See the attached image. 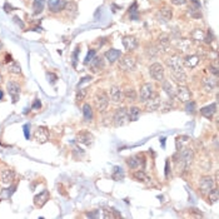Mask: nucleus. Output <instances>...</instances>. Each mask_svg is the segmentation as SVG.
I'll return each mask as SVG.
<instances>
[{
    "label": "nucleus",
    "instance_id": "f257e3e1",
    "mask_svg": "<svg viewBox=\"0 0 219 219\" xmlns=\"http://www.w3.org/2000/svg\"><path fill=\"white\" fill-rule=\"evenodd\" d=\"M193 157H194V154H193V150L190 148H184V149H182V151L178 150V153L174 155V159H175L174 162L177 164L179 173L185 172V170L190 167V164L193 162Z\"/></svg>",
    "mask_w": 219,
    "mask_h": 219
},
{
    "label": "nucleus",
    "instance_id": "f03ea898",
    "mask_svg": "<svg viewBox=\"0 0 219 219\" xmlns=\"http://www.w3.org/2000/svg\"><path fill=\"white\" fill-rule=\"evenodd\" d=\"M94 104H95L96 110H98L99 113L105 112L108 105H109V96L107 95V93L105 92H99L98 94H96L95 98H94Z\"/></svg>",
    "mask_w": 219,
    "mask_h": 219
},
{
    "label": "nucleus",
    "instance_id": "7ed1b4c3",
    "mask_svg": "<svg viewBox=\"0 0 219 219\" xmlns=\"http://www.w3.org/2000/svg\"><path fill=\"white\" fill-rule=\"evenodd\" d=\"M167 65L170 71H183V60L178 54H173L167 59Z\"/></svg>",
    "mask_w": 219,
    "mask_h": 219
},
{
    "label": "nucleus",
    "instance_id": "20e7f679",
    "mask_svg": "<svg viewBox=\"0 0 219 219\" xmlns=\"http://www.w3.org/2000/svg\"><path fill=\"white\" fill-rule=\"evenodd\" d=\"M149 74L150 76L154 79L157 82H162L164 79V74H165V71H164V68L163 65L159 64V63H154L150 65L149 68Z\"/></svg>",
    "mask_w": 219,
    "mask_h": 219
},
{
    "label": "nucleus",
    "instance_id": "39448f33",
    "mask_svg": "<svg viewBox=\"0 0 219 219\" xmlns=\"http://www.w3.org/2000/svg\"><path fill=\"white\" fill-rule=\"evenodd\" d=\"M137 66V63H135V59L130 57V55H125L120 59L119 62V68L124 71H133L135 69Z\"/></svg>",
    "mask_w": 219,
    "mask_h": 219
},
{
    "label": "nucleus",
    "instance_id": "423d86ee",
    "mask_svg": "<svg viewBox=\"0 0 219 219\" xmlns=\"http://www.w3.org/2000/svg\"><path fill=\"white\" fill-rule=\"evenodd\" d=\"M213 188H214V180L210 175H204L199 179V189L203 194H207Z\"/></svg>",
    "mask_w": 219,
    "mask_h": 219
},
{
    "label": "nucleus",
    "instance_id": "0eeeda50",
    "mask_svg": "<svg viewBox=\"0 0 219 219\" xmlns=\"http://www.w3.org/2000/svg\"><path fill=\"white\" fill-rule=\"evenodd\" d=\"M128 119V113H126V109L125 108H118L117 110L114 113V117H113V121H114V125L115 126H121L125 124V121Z\"/></svg>",
    "mask_w": 219,
    "mask_h": 219
},
{
    "label": "nucleus",
    "instance_id": "6e6552de",
    "mask_svg": "<svg viewBox=\"0 0 219 219\" xmlns=\"http://www.w3.org/2000/svg\"><path fill=\"white\" fill-rule=\"evenodd\" d=\"M175 95H177V98L180 101H183V103H187L188 100H190V98H192L190 90L188 89L185 85H178V87L175 88Z\"/></svg>",
    "mask_w": 219,
    "mask_h": 219
},
{
    "label": "nucleus",
    "instance_id": "1a4fd4ad",
    "mask_svg": "<svg viewBox=\"0 0 219 219\" xmlns=\"http://www.w3.org/2000/svg\"><path fill=\"white\" fill-rule=\"evenodd\" d=\"M144 103H145V109H147V112H154V110H158V109H159L162 99L158 94H154Z\"/></svg>",
    "mask_w": 219,
    "mask_h": 219
},
{
    "label": "nucleus",
    "instance_id": "9d476101",
    "mask_svg": "<svg viewBox=\"0 0 219 219\" xmlns=\"http://www.w3.org/2000/svg\"><path fill=\"white\" fill-rule=\"evenodd\" d=\"M7 89H8V93L10 94L11 99H13V103H15L19 100V95H20V87L19 84L15 83V82H9L7 84Z\"/></svg>",
    "mask_w": 219,
    "mask_h": 219
},
{
    "label": "nucleus",
    "instance_id": "9b49d317",
    "mask_svg": "<svg viewBox=\"0 0 219 219\" xmlns=\"http://www.w3.org/2000/svg\"><path fill=\"white\" fill-rule=\"evenodd\" d=\"M126 164H128V167L132 168V169H138V168H140V167L144 168L145 159H144L142 155H133L130 158H128Z\"/></svg>",
    "mask_w": 219,
    "mask_h": 219
},
{
    "label": "nucleus",
    "instance_id": "f8f14e48",
    "mask_svg": "<svg viewBox=\"0 0 219 219\" xmlns=\"http://www.w3.org/2000/svg\"><path fill=\"white\" fill-rule=\"evenodd\" d=\"M93 139H94L93 135L90 134L89 132H87V130H83L80 133H78V135H76V142L78 143H82L84 145H87V147L92 145Z\"/></svg>",
    "mask_w": 219,
    "mask_h": 219
},
{
    "label": "nucleus",
    "instance_id": "ddd939ff",
    "mask_svg": "<svg viewBox=\"0 0 219 219\" xmlns=\"http://www.w3.org/2000/svg\"><path fill=\"white\" fill-rule=\"evenodd\" d=\"M153 95V85L150 83H144L140 87V101H147Z\"/></svg>",
    "mask_w": 219,
    "mask_h": 219
},
{
    "label": "nucleus",
    "instance_id": "4468645a",
    "mask_svg": "<svg viewBox=\"0 0 219 219\" xmlns=\"http://www.w3.org/2000/svg\"><path fill=\"white\" fill-rule=\"evenodd\" d=\"M49 138V132L44 126H39L34 133V139L38 143H45Z\"/></svg>",
    "mask_w": 219,
    "mask_h": 219
},
{
    "label": "nucleus",
    "instance_id": "2eb2a0df",
    "mask_svg": "<svg viewBox=\"0 0 219 219\" xmlns=\"http://www.w3.org/2000/svg\"><path fill=\"white\" fill-rule=\"evenodd\" d=\"M49 198H50V193H49V190L45 189L34 197V204L36 207H43L48 200H49Z\"/></svg>",
    "mask_w": 219,
    "mask_h": 219
},
{
    "label": "nucleus",
    "instance_id": "dca6fc26",
    "mask_svg": "<svg viewBox=\"0 0 219 219\" xmlns=\"http://www.w3.org/2000/svg\"><path fill=\"white\" fill-rule=\"evenodd\" d=\"M123 45H124V48L128 51H132V50H134L135 48L138 46V40H137V38L130 36V35L124 36V38H123Z\"/></svg>",
    "mask_w": 219,
    "mask_h": 219
},
{
    "label": "nucleus",
    "instance_id": "f3484780",
    "mask_svg": "<svg viewBox=\"0 0 219 219\" xmlns=\"http://www.w3.org/2000/svg\"><path fill=\"white\" fill-rule=\"evenodd\" d=\"M158 50H162V51H167L168 48L170 45V38L168 34H160L159 35V39H158Z\"/></svg>",
    "mask_w": 219,
    "mask_h": 219
},
{
    "label": "nucleus",
    "instance_id": "a211bd4d",
    "mask_svg": "<svg viewBox=\"0 0 219 219\" xmlns=\"http://www.w3.org/2000/svg\"><path fill=\"white\" fill-rule=\"evenodd\" d=\"M215 112H217V103H212L210 105H207L200 109V114L203 117H205L207 119H212L213 115L215 114Z\"/></svg>",
    "mask_w": 219,
    "mask_h": 219
},
{
    "label": "nucleus",
    "instance_id": "6ab92c4d",
    "mask_svg": "<svg viewBox=\"0 0 219 219\" xmlns=\"http://www.w3.org/2000/svg\"><path fill=\"white\" fill-rule=\"evenodd\" d=\"M104 57L107 58V60H108L109 63L113 64V63L117 62L119 58H121V51L118 50V49H110V50H107L105 51Z\"/></svg>",
    "mask_w": 219,
    "mask_h": 219
},
{
    "label": "nucleus",
    "instance_id": "aec40b11",
    "mask_svg": "<svg viewBox=\"0 0 219 219\" xmlns=\"http://www.w3.org/2000/svg\"><path fill=\"white\" fill-rule=\"evenodd\" d=\"M0 178H1V183L3 184H11L13 183V180L15 178V174L13 170L10 169H5L1 172V174H0Z\"/></svg>",
    "mask_w": 219,
    "mask_h": 219
},
{
    "label": "nucleus",
    "instance_id": "412c9836",
    "mask_svg": "<svg viewBox=\"0 0 219 219\" xmlns=\"http://www.w3.org/2000/svg\"><path fill=\"white\" fill-rule=\"evenodd\" d=\"M49 3V9L53 13H58V11L63 10L65 8V1L64 0H48Z\"/></svg>",
    "mask_w": 219,
    "mask_h": 219
},
{
    "label": "nucleus",
    "instance_id": "4be33fe9",
    "mask_svg": "<svg viewBox=\"0 0 219 219\" xmlns=\"http://www.w3.org/2000/svg\"><path fill=\"white\" fill-rule=\"evenodd\" d=\"M162 88L163 90L167 93L168 96H170V98H174L175 96V88L174 85L172 84V82L170 80H165V79H163L162 80Z\"/></svg>",
    "mask_w": 219,
    "mask_h": 219
},
{
    "label": "nucleus",
    "instance_id": "5701e85b",
    "mask_svg": "<svg viewBox=\"0 0 219 219\" xmlns=\"http://www.w3.org/2000/svg\"><path fill=\"white\" fill-rule=\"evenodd\" d=\"M110 99L113 103H120L123 100V92L120 90L119 87H112L110 88Z\"/></svg>",
    "mask_w": 219,
    "mask_h": 219
},
{
    "label": "nucleus",
    "instance_id": "b1692460",
    "mask_svg": "<svg viewBox=\"0 0 219 219\" xmlns=\"http://www.w3.org/2000/svg\"><path fill=\"white\" fill-rule=\"evenodd\" d=\"M202 84H203V88H204V90L205 92H213L215 88H217V80L215 79H213V78H204L203 79V82H202Z\"/></svg>",
    "mask_w": 219,
    "mask_h": 219
},
{
    "label": "nucleus",
    "instance_id": "393cba45",
    "mask_svg": "<svg viewBox=\"0 0 219 219\" xmlns=\"http://www.w3.org/2000/svg\"><path fill=\"white\" fill-rule=\"evenodd\" d=\"M126 113H128V119L130 121H137L140 117V109L138 107H132L129 109H126Z\"/></svg>",
    "mask_w": 219,
    "mask_h": 219
},
{
    "label": "nucleus",
    "instance_id": "a878e982",
    "mask_svg": "<svg viewBox=\"0 0 219 219\" xmlns=\"http://www.w3.org/2000/svg\"><path fill=\"white\" fill-rule=\"evenodd\" d=\"M183 63L185 66H188V68H195L199 63V57L198 55H188L183 60Z\"/></svg>",
    "mask_w": 219,
    "mask_h": 219
},
{
    "label": "nucleus",
    "instance_id": "bb28decb",
    "mask_svg": "<svg viewBox=\"0 0 219 219\" xmlns=\"http://www.w3.org/2000/svg\"><path fill=\"white\" fill-rule=\"evenodd\" d=\"M123 98L125 99V100H128V101H135L137 100V92L133 88H128V89H125L124 90V93H123Z\"/></svg>",
    "mask_w": 219,
    "mask_h": 219
},
{
    "label": "nucleus",
    "instance_id": "cd10ccee",
    "mask_svg": "<svg viewBox=\"0 0 219 219\" xmlns=\"http://www.w3.org/2000/svg\"><path fill=\"white\" fill-rule=\"evenodd\" d=\"M83 117L85 121H92L93 119V108L90 107V104H84L83 105Z\"/></svg>",
    "mask_w": 219,
    "mask_h": 219
},
{
    "label": "nucleus",
    "instance_id": "c85d7f7f",
    "mask_svg": "<svg viewBox=\"0 0 219 219\" xmlns=\"http://www.w3.org/2000/svg\"><path fill=\"white\" fill-rule=\"evenodd\" d=\"M133 177H134V179L135 180H138V182H143V183H147V182H149L150 180V178L147 175V173L144 172L143 169H140V170H137V172L133 174Z\"/></svg>",
    "mask_w": 219,
    "mask_h": 219
},
{
    "label": "nucleus",
    "instance_id": "c756f323",
    "mask_svg": "<svg viewBox=\"0 0 219 219\" xmlns=\"http://www.w3.org/2000/svg\"><path fill=\"white\" fill-rule=\"evenodd\" d=\"M172 76H173V79L177 83H185L187 82V79H188V76H187V74L184 73V70L183 71H172Z\"/></svg>",
    "mask_w": 219,
    "mask_h": 219
},
{
    "label": "nucleus",
    "instance_id": "7c9ffc66",
    "mask_svg": "<svg viewBox=\"0 0 219 219\" xmlns=\"http://www.w3.org/2000/svg\"><path fill=\"white\" fill-rule=\"evenodd\" d=\"M44 4H45V0H34V3H33L34 14H40L43 9H44Z\"/></svg>",
    "mask_w": 219,
    "mask_h": 219
},
{
    "label": "nucleus",
    "instance_id": "2f4dec72",
    "mask_svg": "<svg viewBox=\"0 0 219 219\" xmlns=\"http://www.w3.org/2000/svg\"><path fill=\"white\" fill-rule=\"evenodd\" d=\"M189 46H190V41L187 40V39H179L178 43H177V48L182 53L187 51L188 49H189Z\"/></svg>",
    "mask_w": 219,
    "mask_h": 219
},
{
    "label": "nucleus",
    "instance_id": "473e14b6",
    "mask_svg": "<svg viewBox=\"0 0 219 219\" xmlns=\"http://www.w3.org/2000/svg\"><path fill=\"white\" fill-rule=\"evenodd\" d=\"M8 71L11 73V74L19 75V74H21V68H20V65L18 64L16 62H11L10 65L8 66Z\"/></svg>",
    "mask_w": 219,
    "mask_h": 219
},
{
    "label": "nucleus",
    "instance_id": "72a5a7b5",
    "mask_svg": "<svg viewBox=\"0 0 219 219\" xmlns=\"http://www.w3.org/2000/svg\"><path fill=\"white\" fill-rule=\"evenodd\" d=\"M112 178L114 180H123L124 179V172H123V169H121L120 167H115L114 168V172L112 174Z\"/></svg>",
    "mask_w": 219,
    "mask_h": 219
},
{
    "label": "nucleus",
    "instance_id": "f704fd0d",
    "mask_svg": "<svg viewBox=\"0 0 219 219\" xmlns=\"http://www.w3.org/2000/svg\"><path fill=\"white\" fill-rule=\"evenodd\" d=\"M160 15L164 20H170L172 19V10H170L169 7L164 5L163 8H160Z\"/></svg>",
    "mask_w": 219,
    "mask_h": 219
},
{
    "label": "nucleus",
    "instance_id": "c9c22d12",
    "mask_svg": "<svg viewBox=\"0 0 219 219\" xmlns=\"http://www.w3.org/2000/svg\"><path fill=\"white\" fill-rule=\"evenodd\" d=\"M219 198V193H218V189L217 188H213L212 190L208 192V200L210 203H215Z\"/></svg>",
    "mask_w": 219,
    "mask_h": 219
},
{
    "label": "nucleus",
    "instance_id": "e433bc0d",
    "mask_svg": "<svg viewBox=\"0 0 219 219\" xmlns=\"http://www.w3.org/2000/svg\"><path fill=\"white\" fill-rule=\"evenodd\" d=\"M204 32L202 29H195L193 32V34H192V36H193V39L194 40H198V41H202V40H204Z\"/></svg>",
    "mask_w": 219,
    "mask_h": 219
},
{
    "label": "nucleus",
    "instance_id": "4c0bfd02",
    "mask_svg": "<svg viewBox=\"0 0 219 219\" xmlns=\"http://www.w3.org/2000/svg\"><path fill=\"white\" fill-rule=\"evenodd\" d=\"M129 14H130V19L133 20H138V10H137V3H133V5L129 8Z\"/></svg>",
    "mask_w": 219,
    "mask_h": 219
},
{
    "label": "nucleus",
    "instance_id": "58836bf2",
    "mask_svg": "<svg viewBox=\"0 0 219 219\" xmlns=\"http://www.w3.org/2000/svg\"><path fill=\"white\" fill-rule=\"evenodd\" d=\"M94 58H95V50H93V49H92V50H89V51H88L87 58H85V64L92 63Z\"/></svg>",
    "mask_w": 219,
    "mask_h": 219
},
{
    "label": "nucleus",
    "instance_id": "ea45409f",
    "mask_svg": "<svg viewBox=\"0 0 219 219\" xmlns=\"http://www.w3.org/2000/svg\"><path fill=\"white\" fill-rule=\"evenodd\" d=\"M185 109H187L188 113H193L194 110H195V103L192 101V100H188L187 105H185Z\"/></svg>",
    "mask_w": 219,
    "mask_h": 219
},
{
    "label": "nucleus",
    "instance_id": "a19ab883",
    "mask_svg": "<svg viewBox=\"0 0 219 219\" xmlns=\"http://www.w3.org/2000/svg\"><path fill=\"white\" fill-rule=\"evenodd\" d=\"M188 140H189V137H184V135H183V137H178V138H177V142H175V144H177V147L180 144L179 150L182 149V143H185V142H188Z\"/></svg>",
    "mask_w": 219,
    "mask_h": 219
},
{
    "label": "nucleus",
    "instance_id": "79ce46f5",
    "mask_svg": "<svg viewBox=\"0 0 219 219\" xmlns=\"http://www.w3.org/2000/svg\"><path fill=\"white\" fill-rule=\"evenodd\" d=\"M213 39H214V36H213V33H212V30L209 29V32L207 33V35H204V40L208 43V44H210V43L213 41Z\"/></svg>",
    "mask_w": 219,
    "mask_h": 219
},
{
    "label": "nucleus",
    "instance_id": "37998d69",
    "mask_svg": "<svg viewBox=\"0 0 219 219\" xmlns=\"http://www.w3.org/2000/svg\"><path fill=\"white\" fill-rule=\"evenodd\" d=\"M79 46H76L75 48V50H74V53H73V65H76V62H78V54H79Z\"/></svg>",
    "mask_w": 219,
    "mask_h": 219
},
{
    "label": "nucleus",
    "instance_id": "c03bdc74",
    "mask_svg": "<svg viewBox=\"0 0 219 219\" xmlns=\"http://www.w3.org/2000/svg\"><path fill=\"white\" fill-rule=\"evenodd\" d=\"M85 93H87V90L85 89H82L78 92V95H76V100H82L84 96H85Z\"/></svg>",
    "mask_w": 219,
    "mask_h": 219
},
{
    "label": "nucleus",
    "instance_id": "a18cd8bd",
    "mask_svg": "<svg viewBox=\"0 0 219 219\" xmlns=\"http://www.w3.org/2000/svg\"><path fill=\"white\" fill-rule=\"evenodd\" d=\"M29 128H30V125L29 124H25L23 126V129H24V135H25V138L26 139H29L30 138V134H29Z\"/></svg>",
    "mask_w": 219,
    "mask_h": 219
},
{
    "label": "nucleus",
    "instance_id": "49530a36",
    "mask_svg": "<svg viewBox=\"0 0 219 219\" xmlns=\"http://www.w3.org/2000/svg\"><path fill=\"white\" fill-rule=\"evenodd\" d=\"M188 0H172V4L174 5H184Z\"/></svg>",
    "mask_w": 219,
    "mask_h": 219
},
{
    "label": "nucleus",
    "instance_id": "de8ad7c7",
    "mask_svg": "<svg viewBox=\"0 0 219 219\" xmlns=\"http://www.w3.org/2000/svg\"><path fill=\"white\" fill-rule=\"evenodd\" d=\"M209 71L212 73L213 75H218V68H217V66H214V65H210Z\"/></svg>",
    "mask_w": 219,
    "mask_h": 219
},
{
    "label": "nucleus",
    "instance_id": "09e8293b",
    "mask_svg": "<svg viewBox=\"0 0 219 219\" xmlns=\"http://www.w3.org/2000/svg\"><path fill=\"white\" fill-rule=\"evenodd\" d=\"M40 107H41V103H40V100L39 99H35V101H34V104H33V109H40Z\"/></svg>",
    "mask_w": 219,
    "mask_h": 219
},
{
    "label": "nucleus",
    "instance_id": "8fccbe9b",
    "mask_svg": "<svg viewBox=\"0 0 219 219\" xmlns=\"http://www.w3.org/2000/svg\"><path fill=\"white\" fill-rule=\"evenodd\" d=\"M4 9H5V11H7V13H9V11H11V5H9V3H5V5H4Z\"/></svg>",
    "mask_w": 219,
    "mask_h": 219
},
{
    "label": "nucleus",
    "instance_id": "3c124183",
    "mask_svg": "<svg viewBox=\"0 0 219 219\" xmlns=\"http://www.w3.org/2000/svg\"><path fill=\"white\" fill-rule=\"evenodd\" d=\"M14 20H15L18 24H19V25H20V28H24V23L21 21V19H19V18H18V16H15V18H14Z\"/></svg>",
    "mask_w": 219,
    "mask_h": 219
},
{
    "label": "nucleus",
    "instance_id": "603ef678",
    "mask_svg": "<svg viewBox=\"0 0 219 219\" xmlns=\"http://www.w3.org/2000/svg\"><path fill=\"white\" fill-rule=\"evenodd\" d=\"M165 177L167 178L169 177V162H167V164H165Z\"/></svg>",
    "mask_w": 219,
    "mask_h": 219
},
{
    "label": "nucleus",
    "instance_id": "864d4df0",
    "mask_svg": "<svg viewBox=\"0 0 219 219\" xmlns=\"http://www.w3.org/2000/svg\"><path fill=\"white\" fill-rule=\"evenodd\" d=\"M5 62H7V63H9V62L11 63V62H13V60H11V57L9 55V54H7V57H5Z\"/></svg>",
    "mask_w": 219,
    "mask_h": 219
},
{
    "label": "nucleus",
    "instance_id": "5fc2aeb1",
    "mask_svg": "<svg viewBox=\"0 0 219 219\" xmlns=\"http://www.w3.org/2000/svg\"><path fill=\"white\" fill-rule=\"evenodd\" d=\"M160 140H162V145H163V147H164V145H165V138H162V139H160Z\"/></svg>",
    "mask_w": 219,
    "mask_h": 219
},
{
    "label": "nucleus",
    "instance_id": "6e6d98bb",
    "mask_svg": "<svg viewBox=\"0 0 219 219\" xmlns=\"http://www.w3.org/2000/svg\"><path fill=\"white\" fill-rule=\"evenodd\" d=\"M3 95H4V94H3V90L0 89V99H3Z\"/></svg>",
    "mask_w": 219,
    "mask_h": 219
},
{
    "label": "nucleus",
    "instance_id": "4d7b16f0",
    "mask_svg": "<svg viewBox=\"0 0 219 219\" xmlns=\"http://www.w3.org/2000/svg\"><path fill=\"white\" fill-rule=\"evenodd\" d=\"M1 79H3V76H1V74H0V83H1Z\"/></svg>",
    "mask_w": 219,
    "mask_h": 219
},
{
    "label": "nucleus",
    "instance_id": "13d9d810",
    "mask_svg": "<svg viewBox=\"0 0 219 219\" xmlns=\"http://www.w3.org/2000/svg\"><path fill=\"white\" fill-rule=\"evenodd\" d=\"M0 48H1V43H0Z\"/></svg>",
    "mask_w": 219,
    "mask_h": 219
}]
</instances>
